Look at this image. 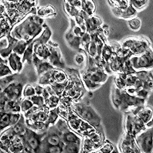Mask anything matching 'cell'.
Returning <instances> with one entry per match:
<instances>
[{
    "label": "cell",
    "mask_w": 153,
    "mask_h": 153,
    "mask_svg": "<svg viewBox=\"0 0 153 153\" xmlns=\"http://www.w3.org/2000/svg\"><path fill=\"white\" fill-rule=\"evenodd\" d=\"M21 92H22V86L19 84L13 83L11 84H9L8 87L4 90L3 95H5L7 98L10 100H16L21 95Z\"/></svg>",
    "instance_id": "3957f363"
},
{
    "label": "cell",
    "mask_w": 153,
    "mask_h": 153,
    "mask_svg": "<svg viewBox=\"0 0 153 153\" xmlns=\"http://www.w3.org/2000/svg\"><path fill=\"white\" fill-rule=\"evenodd\" d=\"M137 80V77L135 76H132V75H130V76H128L126 77V82H127V84H129V86H132V85L135 84V80Z\"/></svg>",
    "instance_id": "4316f807"
},
{
    "label": "cell",
    "mask_w": 153,
    "mask_h": 153,
    "mask_svg": "<svg viewBox=\"0 0 153 153\" xmlns=\"http://www.w3.org/2000/svg\"><path fill=\"white\" fill-rule=\"evenodd\" d=\"M137 142L139 143L143 152H150L152 149V130L142 133L139 137L137 138Z\"/></svg>",
    "instance_id": "6da1fadb"
},
{
    "label": "cell",
    "mask_w": 153,
    "mask_h": 153,
    "mask_svg": "<svg viewBox=\"0 0 153 153\" xmlns=\"http://www.w3.org/2000/svg\"><path fill=\"white\" fill-rule=\"evenodd\" d=\"M49 102L51 104V106H55L56 104L58 103V98L56 97V96L53 95L49 98Z\"/></svg>",
    "instance_id": "d6a6232c"
},
{
    "label": "cell",
    "mask_w": 153,
    "mask_h": 153,
    "mask_svg": "<svg viewBox=\"0 0 153 153\" xmlns=\"http://www.w3.org/2000/svg\"><path fill=\"white\" fill-rule=\"evenodd\" d=\"M54 79L56 80V81H57L59 83L63 82L66 79V75L64 73L61 72V71H57L54 74Z\"/></svg>",
    "instance_id": "ac0fdd59"
},
{
    "label": "cell",
    "mask_w": 153,
    "mask_h": 153,
    "mask_svg": "<svg viewBox=\"0 0 153 153\" xmlns=\"http://www.w3.org/2000/svg\"><path fill=\"white\" fill-rule=\"evenodd\" d=\"M50 36H51V32L49 31V29H47V30L45 31L44 33V34L41 36V37L40 39H39L40 40V41L42 44H45V43H47V41L49 39L50 37Z\"/></svg>",
    "instance_id": "ffe728a7"
},
{
    "label": "cell",
    "mask_w": 153,
    "mask_h": 153,
    "mask_svg": "<svg viewBox=\"0 0 153 153\" xmlns=\"http://www.w3.org/2000/svg\"><path fill=\"white\" fill-rule=\"evenodd\" d=\"M74 60H75L76 63H77L78 65H80V64H82L83 62H84V56H83L82 54H77L75 56Z\"/></svg>",
    "instance_id": "4dcf8cb0"
},
{
    "label": "cell",
    "mask_w": 153,
    "mask_h": 153,
    "mask_svg": "<svg viewBox=\"0 0 153 153\" xmlns=\"http://www.w3.org/2000/svg\"><path fill=\"white\" fill-rule=\"evenodd\" d=\"M52 68V67L49 65V63H40L38 67V73L39 74H42L44 71H47V70Z\"/></svg>",
    "instance_id": "44dd1931"
},
{
    "label": "cell",
    "mask_w": 153,
    "mask_h": 153,
    "mask_svg": "<svg viewBox=\"0 0 153 153\" xmlns=\"http://www.w3.org/2000/svg\"><path fill=\"white\" fill-rule=\"evenodd\" d=\"M129 24L130 28L132 30H139L140 26H141V20L139 19H134L132 20H130L129 22Z\"/></svg>",
    "instance_id": "4fadbf2b"
},
{
    "label": "cell",
    "mask_w": 153,
    "mask_h": 153,
    "mask_svg": "<svg viewBox=\"0 0 153 153\" xmlns=\"http://www.w3.org/2000/svg\"><path fill=\"white\" fill-rule=\"evenodd\" d=\"M63 142L66 143H78L79 142V138L78 137L75 135L72 132H67L63 135Z\"/></svg>",
    "instance_id": "8992f818"
},
{
    "label": "cell",
    "mask_w": 153,
    "mask_h": 153,
    "mask_svg": "<svg viewBox=\"0 0 153 153\" xmlns=\"http://www.w3.org/2000/svg\"><path fill=\"white\" fill-rule=\"evenodd\" d=\"M132 5H134V6L136 9L142 8V6H145V4L147 2L146 1H132Z\"/></svg>",
    "instance_id": "f546056e"
},
{
    "label": "cell",
    "mask_w": 153,
    "mask_h": 153,
    "mask_svg": "<svg viewBox=\"0 0 153 153\" xmlns=\"http://www.w3.org/2000/svg\"><path fill=\"white\" fill-rule=\"evenodd\" d=\"M20 115L19 114H11L10 115V125H14L15 124H16L19 121V118Z\"/></svg>",
    "instance_id": "484cf974"
},
{
    "label": "cell",
    "mask_w": 153,
    "mask_h": 153,
    "mask_svg": "<svg viewBox=\"0 0 153 153\" xmlns=\"http://www.w3.org/2000/svg\"><path fill=\"white\" fill-rule=\"evenodd\" d=\"M13 80V76H8L5 77H2L1 79V87H6V85H8L10 84L12 80Z\"/></svg>",
    "instance_id": "603a6c76"
},
{
    "label": "cell",
    "mask_w": 153,
    "mask_h": 153,
    "mask_svg": "<svg viewBox=\"0 0 153 153\" xmlns=\"http://www.w3.org/2000/svg\"><path fill=\"white\" fill-rule=\"evenodd\" d=\"M135 13V9L132 6H130L129 8L126 9L125 15L126 16H134Z\"/></svg>",
    "instance_id": "1f68e13d"
},
{
    "label": "cell",
    "mask_w": 153,
    "mask_h": 153,
    "mask_svg": "<svg viewBox=\"0 0 153 153\" xmlns=\"http://www.w3.org/2000/svg\"><path fill=\"white\" fill-rule=\"evenodd\" d=\"M12 72L9 70L7 66H6L4 63H1V77H3L4 76H6L7 74H11Z\"/></svg>",
    "instance_id": "7402d4cb"
},
{
    "label": "cell",
    "mask_w": 153,
    "mask_h": 153,
    "mask_svg": "<svg viewBox=\"0 0 153 153\" xmlns=\"http://www.w3.org/2000/svg\"><path fill=\"white\" fill-rule=\"evenodd\" d=\"M82 41L84 44H89V42H90V36L88 35V34H86V35L84 36L82 38Z\"/></svg>",
    "instance_id": "8d00e7d4"
},
{
    "label": "cell",
    "mask_w": 153,
    "mask_h": 153,
    "mask_svg": "<svg viewBox=\"0 0 153 153\" xmlns=\"http://www.w3.org/2000/svg\"><path fill=\"white\" fill-rule=\"evenodd\" d=\"M47 115L45 112L40 111L39 112L37 115H36V120L40 121H44L47 120Z\"/></svg>",
    "instance_id": "f1b7e54d"
},
{
    "label": "cell",
    "mask_w": 153,
    "mask_h": 153,
    "mask_svg": "<svg viewBox=\"0 0 153 153\" xmlns=\"http://www.w3.org/2000/svg\"><path fill=\"white\" fill-rule=\"evenodd\" d=\"M139 114V118L145 123H147L148 121L150 120V118H152V111H150V110L143 111L140 112Z\"/></svg>",
    "instance_id": "30bf717a"
},
{
    "label": "cell",
    "mask_w": 153,
    "mask_h": 153,
    "mask_svg": "<svg viewBox=\"0 0 153 153\" xmlns=\"http://www.w3.org/2000/svg\"><path fill=\"white\" fill-rule=\"evenodd\" d=\"M65 152H78L79 148L77 143H68L63 149Z\"/></svg>",
    "instance_id": "9c48e42d"
},
{
    "label": "cell",
    "mask_w": 153,
    "mask_h": 153,
    "mask_svg": "<svg viewBox=\"0 0 153 153\" xmlns=\"http://www.w3.org/2000/svg\"><path fill=\"white\" fill-rule=\"evenodd\" d=\"M33 103L32 102V101H30V100H25L22 102L21 104V109H22V111H27L29 110H30L32 107H33Z\"/></svg>",
    "instance_id": "9a60e30c"
},
{
    "label": "cell",
    "mask_w": 153,
    "mask_h": 153,
    "mask_svg": "<svg viewBox=\"0 0 153 153\" xmlns=\"http://www.w3.org/2000/svg\"><path fill=\"white\" fill-rule=\"evenodd\" d=\"M36 52L39 54L40 57H41L43 58H46L49 56V50L47 49V47H45L44 45H41L38 47V49L36 50Z\"/></svg>",
    "instance_id": "8fae6325"
},
{
    "label": "cell",
    "mask_w": 153,
    "mask_h": 153,
    "mask_svg": "<svg viewBox=\"0 0 153 153\" xmlns=\"http://www.w3.org/2000/svg\"><path fill=\"white\" fill-rule=\"evenodd\" d=\"M9 64L12 69L14 71H21L22 69V63L20 61V58L17 56L16 53H12L10 57H9Z\"/></svg>",
    "instance_id": "5b68a950"
},
{
    "label": "cell",
    "mask_w": 153,
    "mask_h": 153,
    "mask_svg": "<svg viewBox=\"0 0 153 153\" xmlns=\"http://www.w3.org/2000/svg\"><path fill=\"white\" fill-rule=\"evenodd\" d=\"M26 44L24 42H19V44H17L16 47L14 48V52L17 54H22V53L24 52L25 49H26Z\"/></svg>",
    "instance_id": "5bb4252c"
},
{
    "label": "cell",
    "mask_w": 153,
    "mask_h": 153,
    "mask_svg": "<svg viewBox=\"0 0 153 153\" xmlns=\"http://www.w3.org/2000/svg\"><path fill=\"white\" fill-rule=\"evenodd\" d=\"M74 33H75L76 35H79L80 33H81V30H80L79 27L76 26V27L74 29Z\"/></svg>",
    "instance_id": "f35d334b"
},
{
    "label": "cell",
    "mask_w": 153,
    "mask_h": 153,
    "mask_svg": "<svg viewBox=\"0 0 153 153\" xmlns=\"http://www.w3.org/2000/svg\"><path fill=\"white\" fill-rule=\"evenodd\" d=\"M10 125V115L7 113H3L1 115V130L3 131L6 127Z\"/></svg>",
    "instance_id": "ba28073f"
},
{
    "label": "cell",
    "mask_w": 153,
    "mask_h": 153,
    "mask_svg": "<svg viewBox=\"0 0 153 153\" xmlns=\"http://www.w3.org/2000/svg\"><path fill=\"white\" fill-rule=\"evenodd\" d=\"M88 79L94 83L101 82V80H102V77H101V74H98V73H93V74H89Z\"/></svg>",
    "instance_id": "e0dca14e"
},
{
    "label": "cell",
    "mask_w": 153,
    "mask_h": 153,
    "mask_svg": "<svg viewBox=\"0 0 153 153\" xmlns=\"http://www.w3.org/2000/svg\"><path fill=\"white\" fill-rule=\"evenodd\" d=\"M13 131L16 134H22V133H24L26 130H25L22 122L20 121L19 123H17L16 125H14L13 128Z\"/></svg>",
    "instance_id": "7c38bea8"
},
{
    "label": "cell",
    "mask_w": 153,
    "mask_h": 153,
    "mask_svg": "<svg viewBox=\"0 0 153 153\" xmlns=\"http://www.w3.org/2000/svg\"><path fill=\"white\" fill-rule=\"evenodd\" d=\"M77 94V92L76 90H71L70 91V96H71V97H75Z\"/></svg>",
    "instance_id": "ab89813d"
},
{
    "label": "cell",
    "mask_w": 153,
    "mask_h": 153,
    "mask_svg": "<svg viewBox=\"0 0 153 153\" xmlns=\"http://www.w3.org/2000/svg\"><path fill=\"white\" fill-rule=\"evenodd\" d=\"M36 90V94H40L43 93V88H40V87H39V86H36L35 88Z\"/></svg>",
    "instance_id": "74e56055"
},
{
    "label": "cell",
    "mask_w": 153,
    "mask_h": 153,
    "mask_svg": "<svg viewBox=\"0 0 153 153\" xmlns=\"http://www.w3.org/2000/svg\"><path fill=\"white\" fill-rule=\"evenodd\" d=\"M31 101L33 104H37L39 106H41L44 104V99L42 97H40V96H33L31 98Z\"/></svg>",
    "instance_id": "cb8c5ba5"
},
{
    "label": "cell",
    "mask_w": 153,
    "mask_h": 153,
    "mask_svg": "<svg viewBox=\"0 0 153 153\" xmlns=\"http://www.w3.org/2000/svg\"><path fill=\"white\" fill-rule=\"evenodd\" d=\"M47 143L49 144V145L52 146V145H59L60 143V138L57 135H51L47 138Z\"/></svg>",
    "instance_id": "2e32d148"
},
{
    "label": "cell",
    "mask_w": 153,
    "mask_h": 153,
    "mask_svg": "<svg viewBox=\"0 0 153 153\" xmlns=\"http://www.w3.org/2000/svg\"><path fill=\"white\" fill-rule=\"evenodd\" d=\"M27 143L32 149H36L39 146V139L33 132L27 136Z\"/></svg>",
    "instance_id": "52a82bcc"
},
{
    "label": "cell",
    "mask_w": 153,
    "mask_h": 153,
    "mask_svg": "<svg viewBox=\"0 0 153 153\" xmlns=\"http://www.w3.org/2000/svg\"><path fill=\"white\" fill-rule=\"evenodd\" d=\"M127 93L129 95H134L135 94H136V88H132V86H130L128 89H127Z\"/></svg>",
    "instance_id": "836d02e7"
},
{
    "label": "cell",
    "mask_w": 153,
    "mask_h": 153,
    "mask_svg": "<svg viewBox=\"0 0 153 153\" xmlns=\"http://www.w3.org/2000/svg\"><path fill=\"white\" fill-rule=\"evenodd\" d=\"M133 63L134 66L137 68L140 67H152V57H147V56H142L141 57L134 58L133 59Z\"/></svg>",
    "instance_id": "277c9868"
},
{
    "label": "cell",
    "mask_w": 153,
    "mask_h": 153,
    "mask_svg": "<svg viewBox=\"0 0 153 153\" xmlns=\"http://www.w3.org/2000/svg\"><path fill=\"white\" fill-rule=\"evenodd\" d=\"M48 150H49L48 152H60L63 151V148L60 147V145H57L50 146Z\"/></svg>",
    "instance_id": "83f0119b"
},
{
    "label": "cell",
    "mask_w": 153,
    "mask_h": 153,
    "mask_svg": "<svg viewBox=\"0 0 153 153\" xmlns=\"http://www.w3.org/2000/svg\"><path fill=\"white\" fill-rule=\"evenodd\" d=\"M54 112H51L50 113V115H49V122H53L55 120H56V118H57V115H54Z\"/></svg>",
    "instance_id": "d590c367"
},
{
    "label": "cell",
    "mask_w": 153,
    "mask_h": 153,
    "mask_svg": "<svg viewBox=\"0 0 153 153\" xmlns=\"http://www.w3.org/2000/svg\"><path fill=\"white\" fill-rule=\"evenodd\" d=\"M77 111L79 113V115L84 118L85 120L90 121L93 125H98L99 118L96 115L95 112L90 107H78Z\"/></svg>",
    "instance_id": "7a4b0ae2"
},
{
    "label": "cell",
    "mask_w": 153,
    "mask_h": 153,
    "mask_svg": "<svg viewBox=\"0 0 153 153\" xmlns=\"http://www.w3.org/2000/svg\"><path fill=\"white\" fill-rule=\"evenodd\" d=\"M36 90L35 88H33L31 85H26L24 89V95L30 97V96H33L35 94Z\"/></svg>",
    "instance_id": "d6986e66"
},
{
    "label": "cell",
    "mask_w": 153,
    "mask_h": 153,
    "mask_svg": "<svg viewBox=\"0 0 153 153\" xmlns=\"http://www.w3.org/2000/svg\"><path fill=\"white\" fill-rule=\"evenodd\" d=\"M111 53V50H110L107 47H105V49H104V52H103V54H104V56L105 57V58H106L107 60L110 57Z\"/></svg>",
    "instance_id": "e575fe53"
},
{
    "label": "cell",
    "mask_w": 153,
    "mask_h": 153,
    "mask_svg": "<svg viewBox=\"0 0 153 153\" xmlns=\"http://www.w3.org/2000/svg\"><path fill=\"white\" fill-rule=\"evenodd\" d=\"M32 48H33V45H30V47H28L27 49H26V51L24 53V59L23 60H28L29 61H30V59H31V57H32Z\"/></svg>",
    "instance_id": "d4e9b609"
}]
</instances>
